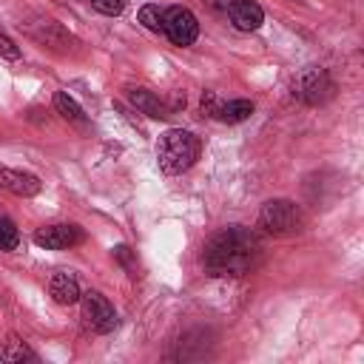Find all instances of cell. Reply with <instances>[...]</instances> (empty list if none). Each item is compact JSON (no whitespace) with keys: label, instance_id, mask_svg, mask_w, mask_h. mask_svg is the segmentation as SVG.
I'll return each mask as SVG.
<instances>
[{"label":"cell","instance_id":"obj_9","mask_svg":"<svg viewBox=\"0 0 364 364\" xmlns=\"http://www.w3.org/2000/svg\"><path fill=\"white\" fill-rule=\"evenodd\" d=\"M40 179L34 176V173H28V171H14V168H3L0 165V191H9V193H14V196H23V199H28V196H37L40 193Z\"/></svg>","mask_w":364,"mask_h":364},{"label":"cell","instance_id":"obj_15","mask_svg":"<svg viewBox=\"0 0 364 364\" xmlns=\"http://www.w3.org/2000/svg\"><path fill=\"white\" fill-rule=\"evenodd\" d=\"M20 230L9 216H0V250H17Z\"/></svg>","mask_w":364,"mask_h":364},{"label":"cell","instance_id":"obj_14","mask_svg":"<svg viewBox=\"0 0 364 364\" xmlns=\"http://www.w3.org/2000/svg\"><path fill=\"white\" fill-rule=\"evenodd\" d=\"M0 358H3V361H37L34 350H28L20 338H9L6 347L0 350Z\"/></svg>","mask_w":364,"mask_h":364},{"label":"cell","instance_id":"obj_17","mask_svg":"<svg viewBox=\"0 0 364 364\" xmlns=\"http://www.w3.org/2000/svg\"><path fill=\"white\" fill-rule=\"evenodd\" d=\"M88 3H91L94 11H100V14H105V17H117V14H122V9H125V0H88Z\"/></svg>","mask_w":364,"mask_h":364},{"label":"cell","instance_id":"obj_5","mask_svg":"<svg viewBox=\"0 0 364 364\" xmlns=\"http://www.w3.org/2000/svg\"><path fill=\"white\" fill-rule=\"evenodd\" d=\"M162 31L173 46H191L199 37V20L185 6H171L162 11Z\"/></svg>","mask_w":364,"mask_h":364},{"label":"cell","instance_id":"obj_4","mask_svg":"<svg viewBox=\"0 0 364 364\" xmlns=\"http://www.w3.org/2000/svg\"><path fill=\"white\" fill-rule=\"evenodd\" d=\"M336 94V82L324 68H304L293 80V97H299L307 105H321Z\"/></svg>","mask_w":364,"mask_h":364},{"label":"cell","instance_id":"obj_10","mask_svg":"<svg viewBox=\"0 0 364 364\" xmlns=\"http://www.w3.org/2000/svg\"><path fill=\"white\" fill-rule=\"evenodd\" d=\"M48 293H51V299H54L57 304H65V307H68V304H77L80 296H82L80 282L74 279V273H65V270H60V273L51 276Z\"/></svg>","mask_w":364,"mask_h":364},{"label":"cell","instance_id":"obj_3","mask_svg":"<svg viewBox=\"0 0 364 364\" xmlns=\"http://www.w3.org/2000/svg\"><path fill=\"white\" fill-rule=\"evenodd\" d=\"M259 228L270 236H290L301 228V210L290 199H270L259 210Z\"/></svg>","mask_w":364,"mask_h":364},{"label":"cell","instance_id":"obj_12","mask_svg":"<svg viewBox=\"0 0 364 364\" xmlns=\"http://www.w3.org/2000/svg\"><path fill=\"white\" fill-rule=\"evenodd\" d=\"M250 114H253V102L250 100H230V102H219L213 119H222V122H245Z\"/></svg>","mask_w":364,"mask_h":364},{"label":"cell","instance_id":"obj_11","mask_svg":"<svg viewBox=\"0 0 364 364\" xmlns=\"http://www.w3.org/2000/svg\"><path fill=\"white\" fill-rule=\"evenodd\" d=\"M128 100H131V105L136 108V111H142V114H148L151 119H165L171 111L162 105V100L154 94V91H148V88H128Z\"/></svg>","mask_w":364,"mask_h":364},{"label":"cell","instance_id":"obj_7","mask_svg":"<svg viewBox=\"0 0 364 364\" xmlns=\"http://www.w3.org/2000/svg\"><path fill=\"white\" fill-rule=\"evenodd\" d=\"M82 239H85V233L74 222H57V225H46V228L34 230V245L46 247V250H65V247L80 245Z\"/></svg>","mask_w":364,"mask_h":364},{"label":"cell","instance_id":"obj_18","mask_svg":"<svg viewBox=\"0 0 364 364\" xmlns=\"http://www.w3.org/2000/svg\"><path fill=\"white\" fill-rule=\"evenodd\" d=\"M0 57H6V60H20V48H17L14 40H9L6 34H0Z\"/></svg>","mask_w":364,"mask_h":364},{"label":"cell","instance_id":"obj_16","mask_svg":"<svg viewBox=\"0 0 364 364\" xmlns=\"http://www.w3.org/2000/svg\"><path fill=\"white\" fill-rule=\"evenodd\" d=\"M136 17H139V23H142L148 31H162V9H159V6L145 3Z\"/></svg>","mask_w":364,"mask_h":364},{"label":"cell","instance_id":"obj_19","mask_svg":"<svg viewBox=\"0 0 364 364\" xmlns=\"http://www.w3.org/2000/svg\"><path fill=\"white\" fill-rule=\"evenodd\" d=\"M114 256H117V259H119V262H122V264L131 270V276H136V273H134L136 267H134V253H131V247L119 245V247H114Z\"/></svg>","mask_w":364,"mask_h":364},{"label":"cell","instance_id":"obj_1","mask_svg":"<svg viewBox=\"0 0 364 364\" xmlns=\"http://www.w3.org/2000/svg\"><path fill=\"white\" fill-rule=\"evenodd\" d=\"M264 253V242L256 230L230 225L213 233L202 250V267L208 276H245Z\"/></svg>","mask_w":364,"mask_h":364},{"label":"cell","instance_id":"obj_2","mask_svg":"<svg viewBox=\"0 0 364 364\" xmlns=\"http://www.w3.org/2000/svg\"><path fill=\"white\" fill-rule=\"evenodd\" d=\"M196 156H199V139L185 128H171L156 142V165L168 176L185 173L196 162Z\"/></svg>","mask_w":364,"mask_h":364},{"label":"cell","instance_id":"obj_13","mask_svg":"<svg viewBox=\"0 0 364 364\" xmlns=\"http://www.w3.org/2000/svg\"><path fill=\"white\" fill-rule=\"evenodd\" d=\"M54 108H57V114H60L63 119H68V122H77V125L85 122V111L80 108V102H77L68 91H57V94H54Z\"/></svg>","mask_w":364,"mask_h":364},{"label":"cell","instance_id":"obj_6","mask_svg":"<svg viewBox=\"0 0 364 364\" xmlns=\"http://www.w3.org/2000/svg\"><path fill=\"white\" fill-rule=\"evenodd\" d=\"M82 301V318H85V327H91L94 333H111L117 327V310L111 307V301L97 293V290H88L80 296Z\"/></svg>","mask_w":364,"mask_h":364},{"label":"cell","instance_id":"obj_8","mask_svg":"<svg viewBox=\"0 0 364 364\" xmlns=\"http://www.w3.org/2000/svg\"><path fill=\"white\" fill-rule=\"evenodd\" d=\"M225 11L239 31H256L264 23V9L256 0H230Z\"/></svg>","mask_w":364,"mask_h":364}]
</instances>
